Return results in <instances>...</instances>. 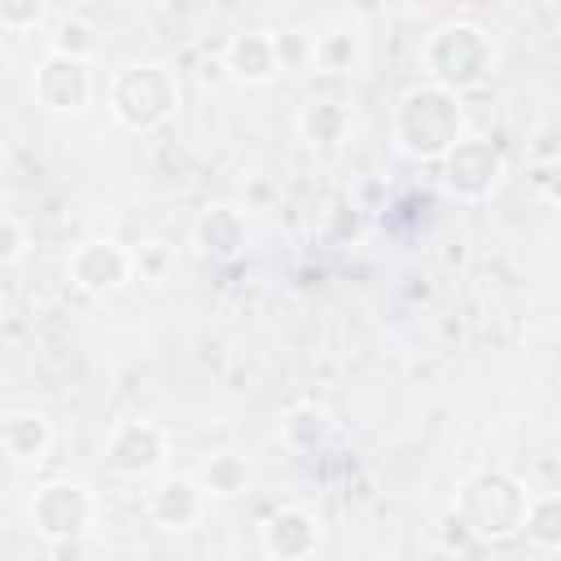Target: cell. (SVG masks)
<instances>
[{"label":"cell","mask_w":561,"mask_h":561,"mask_svg":"<svg viewBox=\"0 0 561 561\" xmlns=\"http://www.w3.org/2000/svg\"><path fill=\"white\" fill-rule=\"evenodd\" d=\"M469 136V118L456 92L416 79L399 92L390 114V140L412 162H443L460 140Z\"/></svg>","instance_id":"6da1fadb"},{"label":"cell","mask_w":561,"mask_h":561,"mask_svg":"<svg viewBox=\"0 0 561 561\" xmlns=\"http://www.w3.org/2000/svg\"><path fill=\"white\" fill-rule=\"evenodd\" d=\"M416 61H421V79L460 96L491 83V75L500 70V44L473 18H443L438 26L425 31Z\"/></svg>","instance_id":"7a4b0ae2"},{"label":"cell","mask_w":561,"mask_h":561,"mask_svg":"<svg viewBox=\"0 0 561 561\" xmlns=\"http://www.w3.org/2000/svg\"><path fill=\"white\" fill-rule=\"evenodd\" d=\"M526 504H530V486L513 469L486 465L460 478L451 517L473 543H508L526 526Z\"/></svg>","instance_id":"3957f363"},{"label":"cell","mask_w":561,"mask_h":561,"mask_svg":"<svg viewBox=\"0 0 561 561\" xmlns=\"http://www.w3.org/2000/svg\"><path fill=\"white\" fill-rule=\"evenodd\" d=\"M180 101H184L180 75L158 57H127L105 79V110L131 136H149L167 127L180 114Z\"/></svg>","instance_id":"277c9868"},{"label":"cell","mask_w":561,"mask_h":561,"mask_svg":"<svg viewBox=\"0 0 561 561\" xmlns=\"http://www.w3.org/2000/svg\"><path fill=\"white\" fill-rule=\"evenodd\" d=\"M96 491L79 478H48L26 500V526L44 543H79L96 526Z\"/></svg>","instance_id":"5b68a950"},{"label":"cell","mask_w":561,"mask_h":561,"mask_svg":"<svg viewBox=\"0 0 561 561\" xmlns=\"http://www.w3.org/2000/svg\"><path fill=\"white\" fill-rule=\"evenodd\" d=\"M101 456H105V469L114 478L153 482L158 473H167L171 434L149 416H123V421L110 425V434L101 443Z\"/></svg>","instance_id":"8992f818"},{"label":"cell","mask_w":561,"mask_h":561,"mask_svg":"<svg viewBox=\"0 0 561 561\" xmlns=\"http://www.w3.org/2000/svg\"><path fill=\"white\" fill-rule=\"evenodd\" d=\"M61 267H66V280L79 294L110 298V294H118V289H127L136 280V250L123 245L118 237L96 232V237H83L79 245H70Z\"/></svg>","instance_id":"52a82bcc"},{"label":"cell","mask_w":561,"mask_h":561,"mask_svg":"<svg viewBox=\"0 0 561 561\" xmlns=\"http://www.w3.org/2000/svg\"><path fill=\"white\" fill-rule=\"evenodd\" d=\"M500 180H504V153H500V145H495L491 136H478V131H469V136L438 162V184H443V193L456 197V202H469V206L486 202V197L500 188Z\"/></svg>","instance_id":"ba28073f"},{"label":"cell","mask_w":561,"mask_h":561,"mask_svg":"<svg viewBox=\"0 0 561 561\" xmlns=\"http://www.w3.org/2000/svg\"><path fill=\"white\" fill-rule=\"evenodd\" d=\"M31 96L39 110L48 114H83L96 96V75L92 61L83 57H66V53H44L31 66Z\"/></svg>","instance_id":"9c48e42d"},{"label":"cell","mask_w":561,"mask_h":561,"mask_svg":"<svg viewBox=\"0 0 561 561\" xmlns=\"http://www.w3.org/2000/svg\"><path fill=\"white\" fill-rule=\"evenodd\" d=\"M206 508H210V495L202 491V482H197L193 473L167 469V473H158V478L149 482V491H145V513H149V522H153L158 530H171V535H184V530L202 526Z\"/></svg>","instance_id":"30bf717a"},{"label":"cell","mask_w":561,"mask_h":561,"mask_svg":"<svg viewBox=\"0 0 561 561\" xmlns=\"http://www.w3.org/2000/svg\"><path fill=\"white\" fill-rule=\"evenodd\" d=\"M324 539V526L302 504H280L259 526V548L267 561H311Z\"/></svg>","instance_id":"8fae6325"},{"label":"cell","mask_w":561,"mask_h":561,"mask_svg":"<svg viewBox=\"0 0 561 561\" xmlns=\"http://www.w3.org/2000/svg\"><path fill=\"white\" fill-rule=\"evenodd\" d=\"M224 75L241 88H267L276 83L285 70H280V57H276V31L267 26H245L237 35H228L224 44Z\"/></svg>","instance_id":"7c38bea8"},{"label":"cell","mask_w":561,"mask_h":561,"mask_svg":"<svg viewBox=\"0 0 561 561\" xmlns=\"http://www.w3.org/2000/svg\"><path fill=\"white\" fill-rule=\"evenodd\" d=\"M193 241L210 263H237L250 245V219L232 202H210L193 219Z\"/></svg>","instance_id":"4fadbf2b"},{"label":"cell","mask_w":561,"mask_h":561,"mask_svg":"<svg viewBox=\"0 0 561 561\" xmlns=\"http://www.w3.org/2000/svg\"><path fill=\"white\" fill-rule=\"evenodd\" d=\"M364 66V26L355 18H333L311 31V70L346 79Z\"/></svg>","instance_id":"5bb4252c"},{"label":"cell","mask_w":561,"mask_h":561,"mask_svg":"<svg viewBox=\"0 0 561 561\" xmlns=\"http://www.w3.org/2000/svg\"><path fill=\"white\" fill-rule=\"evenodd\" d=\"M298 136L316 153H337L355 136V110L342 96H311L298 110Z\"/></svg>","instance_id":"9a60e30c"},{"label":"cell","mask_w":561,"mask_h":561,"mask_svg":"<svg viewBox=\"0 0 561 561\" xmlns=\"http://www.w3.org/2000/svg\"><path fill=\"white\" fill-rule=\"evenodd\" d=\"M0 451L9 465H44L53 451V421L35 408H9L0 416Z\"/></svg>","instance_id":"2e32d148"},{"label":"cell","mask_w":561,"mask_h":561,"mask_svg":"<svg viewBox=\"0 0 561 561\" xmlns=\"http://www.w3.org/2000/svg\"><path fill=\"white\" fill-rule=\"evenodd\" d=\"M188 473L202 482V491H206L210 500H241V495L254 486V465H250V456H241V451H232V447L206 451Z\"/></svg>","instance_id":"e0dca14e"},{"label":"cell","mask_w":561,"mask_h":561,"mask_svg":"<svg viewBox=\"0 0 561 561\" xmlns=\"http://www.w3.org/2000/svg\"><path fill=\"white\" fill-rule=\"evenodd\" d=\"M329 434H333V416H329V408L316 403V399H298V403H289L285 416H280V447L294 451V456L320 451V447L329 443Z\"/></svg>","instance_id":"ac0fdd59"},{"label":"cell","mask_w":561,"mask_h":561,"mask_svg":"<svg viewBox=\"0 0 561 561\" xmlns=\"http://www.w3.org/2000/svg\"><path fill=\"white\" fill-rule=\"evenodd\" d=\"M522 535L539 552H561V491H530Z\"/></svg>","instance_id":"d6986e66"},{"label":"cell","mask_w":561,"mask_h":561,"mask_svg":"<svg viewBox=\"0 0 561 561\" xmlns=\"http://www.w3.org/2000/svg\"><path fill=\"white\" fill-rule=\"evenodd\" d=\"M48 48H53V53H66V57H83V61H92L96 35H92V26H88L83 18L61 13V18H53V44H48Z\"/></svg>","instance_id":"ffe728a7"},{"label":"cell","mask_w":561,"mask_h":561,"mask_svg":"<svg viewBox=\"0 0 561 561\" xmlns=\"http://www.w3.org/2000/svg\"><path fill=\"white\" fill-rule=\"evenodd\" d=\"M31 245H35V232L26 228V219L18 210H4L0 215V263L13 272L31 254Z\"/></svg>","instance_id":"44dd1931"},{"label":"cell","mask_w":561,"mask_h":561,"mask_svg":"<svg viewBox=\"0 0 561 561\" xmlns=\"http://www.w3.org/2000/svg\"><path fill=\"white\" fill-rule=\"evenodd\" d=\"M48 18H53V9H48L44 0H4V4H0V26H4L9 35H31V31H39Z\"/></svg>","instance_id":"7402d4cb"},{"label":"cell","mask_w":561,"mask_h":561,"mask_svg":"<svg viewBox=\"0 0 561 561\" xmlns=\"http://www.w3.org/2000/svg\"><path fill=\"white\" fill-rule=\"evenodd\" d=\"M276 57H280V70H311V31L280 26L276 31Z\"/></svg>","instance_id":"603a6c76"},{"label":"cell","mask_w":561,"mask_h":561,"mask_svg":"<svg viewBox=\"0 0 561 561\" xmlns=\"http://www.w3.org/2000/svg\"><path fill=\"white\" fill-rule=\"evenodd\" d=\"M530 184H535V193H539L548 206H557V210H561V149H557V153H548L543 162H535Z\"/></svg>","instance_id":"cb8c5ba5"}]
</instances>
